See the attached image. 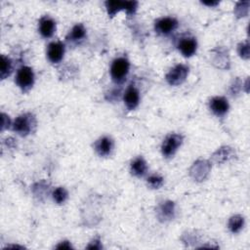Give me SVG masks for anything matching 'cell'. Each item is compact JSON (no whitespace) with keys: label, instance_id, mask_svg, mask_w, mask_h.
Masks as SVG:
<instances>
[{"label":"cell","instance_id":"13","mask_svg":"<svg viewBox=\"0 0 250 250\" xmlns=\"http://www.w3.org/2000/svg\"><path fill=\"white\" fill-rule=\"evenodd\" d=\"M123 102H124V104L126 105V107L129 110H133L139 105V104H140V92L134 84H130L126 88V90L123 94Z\"/></svg>","mask_w":250,"mask_h":250},{"label":"cell","instance_id":"7","mask_svg":"<svg viewBox=\"0 0 250 250\" xmlns=\"http://www.w3.org/2000/svg\"><path fill=\"white\" fill-rule=\"evenodd\" d=\"M179 26V21L174 17H162L154 21V30L157 34L168 36Z\"/></svg>","mask_w":250,"mask_h":250},{"label":"cell","instance_id":"15","mask_svg":"<svg viewBox=\"0 0 250 250\" xmlns=\"http://www.w3.org/2000/svg\"><path fill=\"white\" fill-rule=\"evenodd\" d=\"M87 36V30L83 23H76L66 35L65 39L71 44H79Z\"/></svg>","mask_w":250,"mask_h":250},{"label":"cell","instance_id":"26","mask_svg":"<svg viewBox=\"0 0 250 250\" xmlns=\"http://www.w3.org/2000/svg\"><path fill=\"white\" fill-rule=\"evenodd\" d=\"M56 248L57 249H70V248H72V246H71V244H70V242L69 241H67V240H64V241H61L57 246H56Z\"/></svg>","mask_w":250,"mask_h":250},{"label":"cell","instance_id":"28","mask_svg":"<svg viewBox=\"0 0 250 250\" xmlns=\"http://www.w3.org/2000/svg\"><path fill=\"white\" fill-rule=\"evenodd\" d=\"M219 2H202V4H204V5H208V6H216L217 4H218Z\"/></svg>","mask_w":250,"mask_h":250},{"label":"cell","instance_id":"1","mask_svg":"<svg viewBox=\"0 0 250 250\" xmlns=\"http://www.w3.org/2000/svg\"><path fill=\"white\" fill-rule=\"evenodd\" d=\"M37 125L36 117L30 112L20 114L12 122V130L21 137H26L34 132Z\"/></svg>","mask_w":250,"mask_h":250},{"label":"cell","instance_id":"12","mask_svg":"<svg viewBox=\"0 0 250 250\" xmlns=\"http://www.w3.org/2000/svg\"><path fill=\"white\" fill-rule=\"evenodd\" d=\"M114 142L108 136H103L94 143V149L101 157L109 156L113 150Z\"/></svg>","mask_w":250,"mask_h":250},{"label":"cell","instance_id":"22","mask_svg":"<svg viewBox=\"0 0 250 250\" xmlns=\"http://www.w3.org/2000/svg\"><path fill=\"white\" fill-rule=\"evenodd\" d=\"M146 184L150 188H160L164 184V179L159 174H151L146 178Z\"/></svg>","mask_w":250,"mask_h":250},{"label":"cell","instance_id":"23","mask_svg":"<svg viewBox=\"0 0 250 250\" xmlns=\"http://www.w3.org/2000/svg\"><path fill=\"white\" fill-rule=\"evenodd\" d=\"M237 53L241 59H243V60L249 59V42H248V40L240 42L238 44Z\"/></svg>","mask_w":250,"mask_h":250},{"label":"cell","instance_id":"25","mask_svg":"<svg viewBox=\"0 0 250 250\" xmlns=\"http://www.w3.org/2000/svg\"><path fill=\"white\" fill-rule=\"evenodd\" d=\"M87 248H88V249H101V248H103L101 239H100L99 237L94 238V239L89 243V245L87 246Z\"/></svg>","mask_w":250,"mask_h":250},{"label":"cell","instance_id":"5","mask_svg":"<svg viewBox=\"0 0 250 250\" xmlns=\"http://www.w3.org/2000/svg\"><path fill=\"white\" fill-rule=\"evenodd\" d=\"M104 6L107 12V15L112 18L117 13L125 11L127 15L135 14L138 8V2L136 1H105Z\"/></svg>","mask_w":250,"mask_h":250},{"label":"cell","instance_id":"27","mask_svg":"<svg viewBox=\"0 0 250 250\" xmlns=\"http://www.w3.org/2000/svg\"><path fill=\"white\" fill-rule=\"evenodd\" d=\"M244 4H245V2H240V3H239L240 7L242 8V13H241V12H239V13H238V12H237V13H235V14L237 15V17H239V18L241 17V15H242V17H245V16H246V15L243 13V10H244V9H243V8H244L243 6H244ZM235 10H238V8H235ZM239 10L241 11V9H239Z\"/></svg>","mask_w":250,"mask_h":250},{"label":"cell","instance_id":"2","mask_svg":"<svg viewBox=\"0 0 250 250\" xmlns=\"http://www.w3.org/2000/svg\"><path fill=\"white\" fill-rule=\"evenodd\" d=\"M130 71V62L125 57H118L114 59L110 64V77L111 80L120 85L125 82Z\"/></svg>","mask_w":250,"mask_h":250},{"label":"cell","instance_id":"6","mask_svg":"<svg viewBox=\"0 0 250 250\" xmlns=\"http://www.w3.org/2000/svg\"><path fill=\"white\" fill-rule=\"evenodd\" d=\"M189 72V67L185 63H178L173 66L165 75L167 83L171 86H179L183 84Z\"/></svg>","mask_w":250,"mask_h":250},{"label":"cell","instance_id":"11","mask_svg":"<svg viewBox=\"0 0 250 250\" xmlns=\"http://www.w3.org/2000/svg\"><path fill=\"white\" fill-rule=\"evenodd\" d=\"M209 108L217 117H224L229 112V104L225 97L216 96L209 101Z\"/></svg>","mask_w":250,"mask_h":250},{"label":"cell","instance_id":"19","mask_svg":"<svg viewBox=\"0 0 250 250\" xmlns=\"http://www.w3.org/2000/svg\"><path fill=\"white\" fill-rule=\"evenodd\" d=\"M233 155H234V151H233V149L231 147L224 146V147H221L220 149H218L213 154V158H214V160L216 162L220 163V162H225V161L229 160Z\"/></svg>","mask_w":250,"mask_h":250},{"label":"cell","instance_id":"9","mask_svg":"<svg viewBox=\"0 0 250 250\" xmlns=\"http://www.w3.org/2000/svg\"><path fill=\"white\" fill-rule=\"evenodd\" d=\"M65 53V46L62 41H53L48 44L46 55L52 63H59L62 61Z\"/></svg>","mask_w":250,"mask_h":250},{"label":"cell","instance_id":"24","mask_svg":"<svg viewBox=\"0 0 250 250\" xmlns=\"http://www.w3.org/2000/svg\"><path fill=\"white\" fill-rule=\"evenodd\" d=\"M12 127V122L9 117V115L2 112V131H4L6 128Z\"/></svg>","mask_w":250,"mask_h":250},{"label":"cell","instance_id":"18","mask_svg":"<svg viewBox=\"0 0 250 250\" xmlns=\"http://www.w3.org/2000/svg\"><path fill=\"white\" fill-rule=\"evenodd\" d=\"M245 219L242 215H233L228 221V228L232 233H238L244 228Z\"/></svg>","mask_w":250,"mask_h":250},{"label":"cell","instance_id":"14","mask_svg":"<svg viewBox=\"0 0 250 250\" xmlns=\"http://www.w3.org/2000/svg\"><path fill=\"white\" fill-rule=\"evenodd\" d=\"M56 21L50 16H44L39 20L38 31L43 38H51L56 32Z\"/></svg>","mask_w":250,"mask_h":250},{"label":"cell","instance_id":"16","mask_svg":"<svg viewBox=\"0 0 250 250\" xmlns=\"http://www.w3.org/2000/svg\"><path fill=\"white\" fill-rule=\"evenodd\" d=\"M210 171V164L206 160H197L193 163L190 174L197 181H203Z\"/></svg>","mask_w":250,"mask_h":250},{"label":"cell","instance_id":"21","mask_svg":"<svg viewBox=\"0 0 250 250\" xmlns=\"http://www.w3.org/2000/svg\"><path fill=\"white\" fill-rule=\"evenodd\" d=\"M52 198L57 204H63L68 198V191L63 187H58L52 191Z\"/></svg>","mask_w":250,"mask_h":250},{"label":"cell","instance_id":"17","mask_svg":"<svg viewBox=\"0 0 250 250\" xmlns=\"http://www.w3.org/2000/svg\"><path fill=\"white\" fill-rule=\"evenodd\" d=\"M130 172L133 176L142 178L147 173V163L146 161L142 157L138 156L134 160H132L130 164Z\"/></svg>","mask_w":250,"mask_h":250},{"label":"cell","instance_id":"20","mask_svg":"<svg viewBox=\"0 0 250 250\" xmlns=\"http://www.w3.org/2000/svg\"><path fill=\"white\" fill-rule=\"evenodd\" d=\"M13 71V62L12 60L5 56H1V68H0V77L2 80L6 79Z\"/></svg>","mask_w":250,"mask_h":250},{"label":"cell","instance_id":"10","mask_svg":"<svg viewBox=\"0 0 250 250\" xmlns=\"http://www.w3.org/2000/svg\"><path fill=\"white\" fill-rule=\"evenodd\" d=\"M176 216V204L172 200H165L159 203L156 208V217L162 222L166 223L173 220Z\"/></svg>","mask_w":250,"mask_h":250},{"label":"cell","instance_id":"3","mask_svg":"<svg viewBox=\"0 0 250 250\" xmlns=\"http://www.w3.org/2000/svg\"><path fill=\"white\" fill-rule=\"evenodd\" d=\"M35 75L33 69L30 66L22 65L17 70L15 82L22 92L29 91L33 87Z\"/></svg>","mask_w":250,"mask_h":250},{"label":"cell","instance_id":"8","mask_svg":"<svg viewBox=\"0 0 250 250\" xmlns=\"http://www.w3.org/2000/svg\"><path fill=\"white\" fill-rule=\"evenodd\" d=\"M177 49L185 58H190L197 51V40L193 36H182L177 41Z\"/></svg>","mask_w":250,"mask_h":250},{"label":"cell","instance_id":"4","mask_svg":"<svg viewBox=\"0 0 250 250\" xmlns=\"http://www.w3.org/2000/svg\"><path fill=\"white\" fill-rule=\"evenodd\" d=\"M184 142V136L177 133H172L166 136L161 144V153L165 158H170L175 155Z\"/></svg>","mask_w":250,"mask_h":250}]
</instances>
